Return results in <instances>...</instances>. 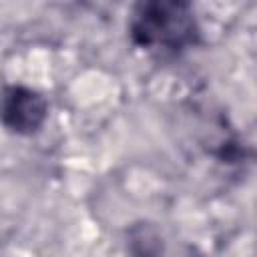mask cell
Instances as JSON below:
<instances>
[{"label":"cell","mask_w":257,"mask_h":257,"mask_svg":"<svg viewBox=\"0 0 257 257\" xmlns=\"http://www.w3.org/2000/svg\"><path fill=\"white\" fill-rule=\"evenodd\" d=\"M48 114L46 98L28 86H6L0 94V122L18 135L36 133Z\"/></svg>","instance_id":"obj_2"},{"label":"cell","mask_w":257,"mask_h":257,"mask_svg":"<svg viewBox=\"0 0 257 257\" xmlns=\"http://www.w3.org/2000/svg\"><path fill=\"white\" fill-rule=\"evenodd\" d=\"M137 46L163 54H179L199 42V24L187 2L153 0L141 2L128 24Z\"/></svg>","instance_id":"obj_1"}]
</instances>
